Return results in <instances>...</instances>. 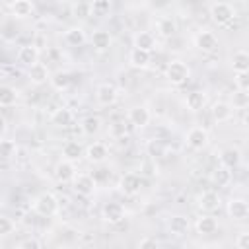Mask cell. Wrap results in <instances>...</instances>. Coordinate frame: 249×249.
Instances as JSON below:
<instances>
[{"mask_svg":"<svg viewBox=\"0 0 249 249\" xmlns=\"http://www.w3.org/2000/svg\"><path fill=\"white\" fill-rule=\"evenodd\" d=\"M163 76L171 86H183L191 78V66L183 60H171V62H167Z\"/></svg>","mask_w":249,"mask_h":249,"instance_id":"cell-1","label":"cell"},{"mask_svg":"<svg viewBox=\"0 0 249 249\" xmlns=\"http://www.w3.org/2000/svg\"><path fill=\"white\" fill-rule=\"evenodd\" d=\"M31 208H33L35 214H39L43 218H51V216H54L58 212V198L53 193H41L33 200Z\"/></svg>","mask_w":249,"mask_h":249,"instance_id":"cell-2","label":"cell"},{"mask_svg":"<svg viewBox=\"0 0 249 249\" xmlns=\"http://www.w3.org/2000/svg\"><path fill=\"white\" fill-rule=\"evenodd\" d=\"M70 183H72V191H74L78 196L89 198V196L95 195L97 183H95V177L89 175V173H76Z\"/></svg>","mask_w":249,"mask_h":249,"instance_id":"cell-3","label":"cell"},{"mask_svg":"<svg viewBox=\"0 0 249 249\" xmlns=\"http://www.w3.org/2000/svg\"><path fill=\"white\" fill-rule=\"evenodd\" d=\"M237 12L230 2H214L210 6V18L218 25H228L231 19H235Z\"/></svg>","mask_w":249,"mask_h":249,"instance_id":"cell-4","label":"cell"},{"mask_svg":"<svg viewBox=\"0 0 249 249\" xmlns=\"http://www.w3.org/2000/svg\"><path fill=\"white\" fill-rule=\"evenodd\" d=\"M185 142L191 150H202L208 144V130L204 126H191L185 134Z\"/></svg>","mask_w":249,"mask_h":249,"instance_id":"cell-5","label":"cell"},{"mask_svg":"<svg viewBox=\"0 0 249 249\" xmlns=\"http://www.w3.org/2000/svg\"><path fill=\"white\" fill-rule=\"evenodd\" d=\"M119 97V91L115 88V84L111 82H101L97 88H95V101L101 105V107H109L117 101Z\"/></svg>","mask_w":249,"mask_h":249,"instance_id":"cell-6","label":"cell"},{"mask_svg":"<svg viewBox=\"0 0 249 249\" xmlns=\"http://www.w3.org/2000/svg\"><path fill=\"white\" fill-rule=\"evenodd\" d=\"M140 189H142V177L138 173H124L119 179V191L124 196H134L140 193Z\"/></svg>","mask_w":249,"mask_h":249,"instance_id":"cell-7","label":"cell"},{"mask_svg":"<svg viewBox=\"0 0 249 249\" xmlns=\"http://www.w3.org/2000/svg\"><path fill=\"white\" fill-rule=\"evenodd\" d=\"M226 212L233 222H243L249 216V204H247L245 198H230L228 206H226Z\"/></svg>","mask_w":249,"mask_h":249,"instance_id":"cell-8","label":"cell"},{"mask_svg":"<svg viewBox=\"0 0 249 249\" xmlns=\"http://www.w3.org/2000/svg\"><path fill=\"white\" fill-rule=\"evenodd\" d=\"M126 119H128V123H130L132 126H136V128H144V126L150 124L152 115H150V111H148L146 105H134V107L128 109Z\"/></svg>","mask_w":249,"mask_h":249,"instance_id":"cell-9","label":"cell"},{"mask_svg":"<svg viewBox=\"0 0 249 249\" xmlns=\"http://www.w3.org/2000/svg\"><path fill=\"white\" fill-rule=\"evenodd\" d=\"M101 218L107 224H119L124 220V206L121 202H105L101 206Z\"/></svg>","mask_w":249,"mask_h":249,"instance_id":"cell-10","label":"cell"},{"mask_svg":"<svg viewBox=\"0 0 249 249\" xmlns=\"http://www.w3.org/2000/svg\"><path fill=\"white\" fill-rule=\"evenodd\" d=\"M84 156L89 163H103L109 158V148L105 142H91L84 150Z\"/></svg>","mask_w":249,"mask_h":249,"instance_id":"cell-11","label":"cell"},{"mask_svg":"<svg viewBox=\"0 0 249 249\" xmlns=\"http://www.w3.org/2000/svg\"><path fill=\"white\" fill-rule=\"evenodd\" d=\"M220 202H222V198H220V195L216 191H202L198 195V198H196V206L202 212H206V214L218 210L220 208Z\"/></svg>","mask_w":249,"mask_h":249,"instance_id":"cell-12","label":"cell"},{"mask_svg":"<svg viewBox=\"0 0 249 249\" xmlns=\"http://www.w3.org/2000/svg\"><path fill=\"white\" fill-rule=\"evenodd\" d=\"M27 78H29V82H31L33 86H43V84L49 82L51 72H49V68H47L45 62H39V60H37L35 64L27 66Z\"/></svg>","mask_w":249,"mask_h":249,"instance_id":"cell-13","label":"cell"},{"mask_svg":"<svg viewBox=\"0 0 249 249\" xmlns=\"http://www.w3.org/2000/svg\"><path fill=\"white\" fill-rule=\"evenodd\" d=\"M53 175H54V179H56L58 183H70L72 177L76 175L74 161H70V160H60V161L54 165Z\"/></svg>","mask_w":249,"mask_h":249,"instance_id":"cell-14","label":"cell"},{"mask_svg":"<svg viewBox=\"0 0 249 249\" xmlns=\"http://www.w3.org/2000/svg\"><path fill=\"white\" fill-rule=\"evenodd\" d=\"M195 45H196L202 53H214V51L218 49V37H216L212 31L204 29V31H198V33H196Z\"/></svg>","mask_w":249,"mask_h":249,"instance_id":"cell-15","label":"cell"},{"mask_svg":"<svg viewBox=\"0 0 249 249\" xmlns=\"http://www.w3.org/2000/svg\"><path fill=\"white\" fill-rule=\"evenodd\" d=\"M189 226H191V224H189V218H187L185 214H173V216L167 220V230H169V233L175 235V237L187 235Z\"/></svg>","mask_w":249,"mask_h":249,"instance_id":"cell-16","label":"cell"},{"mask_svg":"<svg viewBox=\"0 0 249 249\" xmlns=\"http://www.w3.org/2000/svg\"><path fill=\"white\" fill-rule=\"evenodd\" d=\"M156 45H158V41L152 31H136L132 37V47H136V49L152 53V51H156Z\"/></svg>","mask_w":249,"mask_h":249,"instance_id":"cell-17","label":"cell"},{"mask_svg":"<svg viewBox=\"0 0 249 249\" xmlns=\"http://www.w3.org/2000/svg\"><path fill=\"white\" fill-rule=\"evenodd\" d=\"M150 62H152V53L142 51V49H136V47L130 49V53H128V64H130L132 68L144 70V68L150 66Z\"/></svg>","mask_w":249,"mask_h":249,"instance_id":"cell-18","label":"cell"},{"mask_svg":"<svg viewBox=\"0 0 249 249\" xmlns=\"http://www.w3.org/2000/svg\"><path fill=\"white\" fill-rule=\"evenodd\" d=\"M156 31L163 39H171L177 33V21L171 16H160L156 19Z\"/></svg>","mask_w":249,"mask_h":249,"instance_id":"cell-19","label":"cell"},{"mask_svg":"<svg viewBox=\"0 0 249 249\" xmlns=\"http://www.w3.org/2000/svg\"><path fill=\"white\" fill-rule=\"evenodd\" d=\"M39 60V49L37 45L33 43H27V45H21L18 49V62L23 64V66H31Z\"/></svg>","mask_w":249,"mask_h":249,"instance_id":"cell-20","label":"cell"},{"mask_svg":"<svg viewBox=\"0 0 249 249\" xmlns=\"http://www.w3.org/2000/svg\"><path fill=\"white\" fill-rule=\"evenodd\" d=\"M195 230H196L198 235H212V233L218 231V220L210 214H202L200 218H196Z\"/></svg>","mask_w":249,"mask_h":249,"instance_id":"cell-21","label":"cell"},{"mask_svg":"<svg viewBox=\"0 0 249 249\" xmlns=\"http://www.w3.org/2000/svg\"><path fill=\"white\" fill-rule=\"evenodd\" d=\"M218 160H220V165H224V167H228V169L233 171L241 163V152L237 148H224L218 154Z\"/></svg>","mask_w":249,"mask_h":249,"instance_id":"cell-22","label":"cell"},{"mask_svg":"<svg viewBox=\"0 0 249 249\" xmlns=\"http://www.w3.org/2000/svg\"><path fill=\"white\" fill-rule=\"evenodd\" d=\"M10 10H12V16H14V18H18V19H27V18L33 16V12H35V4H33L31 0H14L12 6H10Z\"/></svg>","mask_w":249,"mask_h":249,"instance_id":"cell-23","label":"cell"},{"mask_svg":"<svg viewBox=\"0 0 249 249\" xmlns=\"http://www.w3.org/2000/svg\"><path fill=\"white\" fill-rule=\"evenodd\" d=\"M72 121H74V113L68 107H58L51 113V124H54V126L66 128L72 124Z\"/></svg>","mask_w":249,"mask_h":249,"instance_id":"cell-24","label":"cell"},{"mask_svg":"<svg viewBox=\"0 0 249 249\" xmlns=\"http://www.w3.org/2000/svg\"><path fill=\"white\" fill-rule=\"evenodd\" d=\"M64 43L68 45V47H82L84 43H86V31H84V27H78V25H74V27H68L66 31H64Z\"/></svg>","mask_w":249,"mask_h":249,"instance_id":"cell-25","label":"cell"},{"mask_svg":"<svg viewBox=\"0 0 249 249\" xmlns=\"http://www.w3.org/2000/svg\"><path fill=\"white\" fill-rule=\"evenodd\" d=\"M89 41H91V47H93L95 51L103 53V51H107V49L111 47L113 37H111V33H109V31H105V29H97V31H93V33H91Z\"/></svg>","mask_w":249,"mask_h":249,"instance_id":"cell-26","label":"cell"},{"mask_svg":"<svg viewBox=\"0 0 249 249\" xmlns=\"http://www.w3.org/2000/svg\"><path fill=\"white\" fill-rule=\"evenodd\" d=\"M210 113H212V119H214L216 123H226V121L231 119L233 107H231L230 103H226V101H216V103L212 105Z\"/></svg>","mask_w":249,"mask_h":249,"instance_id":"cell-27","label":"cell"},{"mask_svg":"<svg viewBox=\"0 0 249 249\" xmlns=\"http://www.w3.org/2000/svg\"><path fill=\"white\" fill-rule=\"evenodd\" d=\"M204 103H206V93H204V91H198V89L189 91L187 97H185V107H187L189 111H193V113L200 111V109L204 107Z\"/></svg>","mask_w":249,"mask_h":249,"instance_id":"cell-28","label":"cell"},{"mask_svg":"<svg viewBox=\"0 0 249 249\" xmlns=\"http://www.w3.org/2000/svg\"><path fill=\"white\" fill-rule=\"evenodd\" d=\"M82 156H84V148H82L80 142H76V140H66V142L62 144V158H64V160L78 161Z\"/></svg>","mask_w":249,"mask_h":249,"instance_id":"cell-29","label":"cell"},{"mask_svg":"<svg viewBox=\"0 0 249 249\" xmlns=\"http://www.w3.org/2000/svg\"><path fill=\"white\" fill-rule=\"evenodd\" d=\"M80 128H82V132H84L86 136H93V134H97L99 128H101V119H99L97 115H86V117L80 121Z\"/></svg>","mask_w":249,"mask_h":249,"instance_id":"cell-30","label":"cell"},{"mask_svg":"<svg viewBox=\"0 0 249 249\" xmlns=\"http://www.w3.org/2000/svg\"><path fill=\"white\" fill-rule=\"evenodd\" d=\"M231 179H233L231 169H228V167H224V165H218V167L212 171V183H214L216 187H228V185L231 183Z\"/></svg>","mask_w":249,"mask_h":249,"instance_id":"cell-31","label":"cell"},{"mask_svg":"<svg viewBox=\"0 0 249 249\" xmlns=\"http://www.w3.org/2000/svg\"><path fill=\"white\" fill-rule=\"evenodd\" d=\"M231 68H233V72H249V54H247V51L239 49V51L233 53Z\"/></svg>","mask_w":249,"mask_h":249,"instance_id":"cell-32","label":"cell"},{"mask_svg":"<svg viewBox=\"0 0 249 249\" xmlns=\"http://www.w3.org/2000/svg\"><path fill=\"white\" fill-rule=\"evenodd\" d=\"M49 82L56 91H66L72 86V76L68 72H56L53 78H49Z\"/></svg>","mask_w":249,"mask_h":249,"instance_id":"cell-33","label":"cell"},{"mask_svg":"<svg viewBox=\"0 0 249 249\" xmlns=\"http://www.w3.org/2000/svg\"><path fill=\"white\" fill-rule=\"evenodd\" d=\"M16 101H18L16 88H12L8 84L0 86V107H12V105H16Z\"/></svg>","mask_w":249,"mask_h":249,"instance_id":"cell-34","label":"cell"},{"mask_svg":"<svg viewBox=\"0 0 249 249\" xmlns=\"http://www.w3.org/2000/svg\"><path fill=\"white\" fill-rule=\"evenodd\" d=\"M111 14V2L109 0H93L89 2V16L105 18Z\"/></svg>","mask_w":249,"mask_h":249,"instance_id":"cell-35","label":"cell"},{"mask_svg":"<svg viewBox=\"0 0 249 249\" xmlns=\"http://www.w3.org/2000/svg\"><path fill=\"white\" fill-rule=\"evenodd\" d=\"M247 105H249V95H247V91L235 89V93H233V97H231V107H233V109H241V111H245Z\"/></svg>","mask_w":249,"mask_h":249,"instance_id":"cell-36","label":"cell"},{"mask_svg":"<svg viewBox=\"0 0 249 249\" xmlns=\"http://www.w3.org/2000/svg\"><path fill=\"white\" fill-rule=\"evenodd\" d=\"M16 150H18V146H16V142H12V140H0V158H12V156H16Z\"/></svg>","mask_w":249,"mask_h":249,"instance_id":"cell-37","label":"cell"},{"mask_svg":"<svg viewBox=\"0 0 249 249\" xmlns=\"http://www.w3.org/2000/svg\"><path fill=\"white\" fill-rule=\"evenodd\" d=\"M233 84H235V89L247 91L249 89V72H235Z\"/></svg>","mask_w":249,"mask_h":249,"instance_id":"cell-38","label":"cell"},{"mask_svg":"<svg viewBox=\"0 0 249 249\" xmlns=\"http://www.w3.org/2000/svg\"><path fill=\"white\" fill-rule=\"evenodd\" d=\"M16 230V224L8 216H0V235H10Z\"/></svg>","mask_w":249,"mask_h":249,"instance_id":"cell-39","label":"cell"},{"mask_svg":"<svg viewBox=\"0 0 249 249\" xmlns=\"http://www.w3.org/2000/svg\"><path fill=\"white\" fill-rule=\"evenodd\" d=\"M140 249H156L158 245H160V241L156 239V237H152V235H144L142 239H138V243H136Z\"/></svg>","mask_w":249,"mask_h":249,"instance_id":"cell-40","label":"cell"},{"mask_svg":"<svg viewBox=\"0 0 249 249\" xmlns=\"http://www.w3.org/2000/svg\"><path fill=\"white\" fill-rule=\"evenodd\" d=\"M233 245L237 249H249V231H239L235 241H233Z\"/></svg>","mask_w":249,"mask_h":249,"instance_id":"cell-41","label":"cell"},{"mask_svg":"<svg viewBox=\"0 0 249 249\" xmlns=\"http://www.w3.org/2000/svg\"><path fill=\"white\" fill-rule=\"evenodd\" d=\"M43 243L39 241V239H35V237H25V239H21L19 243H18V247L19 249H39Z\"/></svg>","mask_w":249,"mask_h":249,"instance_id":"cell-42","label":"cell"},{"mask_svg":"<svg viewBox=\"0 0 249 249\" xmlns=\"http://www.w3.org/2000/svg\"><path fill=\"white\" fill-rule=\"evenodd\" d=\"M76 18H88L89 16V4H80L76 6Z\"/></svg>","mask_w":249,"mask_h":249,"instance_id":"cell-43","label":"cell"},{"mask_svg":"<svg viewBox=\"0 0 249 249\" xmlns=\"http://www.w3.org/2000/svg\"><path fill=\"white\" fill-rule=\"evenodd\" d=\"M111 134H113V136H117V134L124 136V134H126V126H124V123H115V124L111 126Z\"/></svg>","mask_w":249,"mask_h":249,"instance_id":"cell-44","label":"cell"},{"mask_svg":"<svg viewBox=\"0 0 249 249\" xmlns=\"http://www.w3.org/2000/svg\"><path fill=\"white\" fill-rule=\"evenodd\" d=\"M6 132H8V121H6V117L0 115V140L6 136Z\"/></svg>","mask_w":249,"mask_h":249,"instance_id":"cell-45","label":"cell"}]
</instances>
